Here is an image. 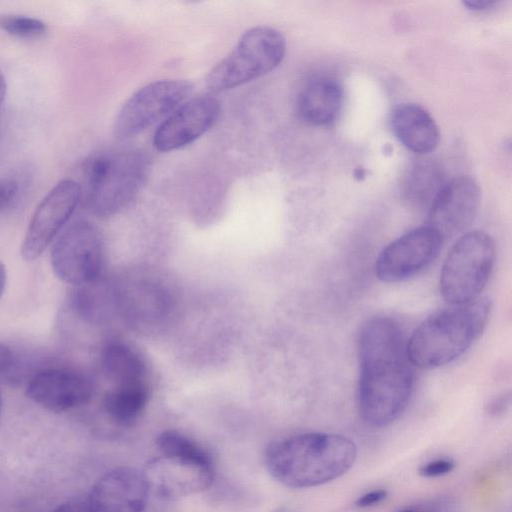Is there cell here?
I'll return each instance as SVG.
<instances>
[{
  "label": "cell",
  "mask_w": 512,
  "mask_h": 512,
  "mask_svg": "<svg viewBox=\"0 0 512 512\" xmlns=\"http://www.w3.org/2000/svg\"><path fill=\"white\" fill-rule=\"evenodd\" d=\"M359 376L356 405L369 426L393 423L406 409L413 390V365L399 323L374 316L361 327L357 339Z\"/></svg>",
  "instance_id": "obj_1"
},
{
  "label": "cell",
  "mask_w": 512,
  "mask_h": 512,
  "mask_svg": "<svg viewBox=\"0 0 512 512\" xmlns=\"http://www.w3.org/2000/svg\"><path fill=\"white\" fill-rule=\"evenodd\" d=\"M357 446L348 437L325 432L291 436L270 444L264 460L269 473L291 488L326 484L355 463Z\"/></svg>",
  "instance_id": "obj_2"
},
{
  "label": "cell",
  "mask_w": 512,
  "mask_h": 512,
  "mask_svg": "<svg viewBox=\"0 0 512 512\" xmlns=\"http://www.w3.org/2000/svg\"><path fill=\"white\" fill-rule=\"evenodd\" d=\"M491 308L489 299L479 297L430 315L407 340L411 364L435 369L459 358L484 331Z\"/></svg>",
  "instance_id": "obj_3"
},
{
  "label": "cell",
  "mask_w": 512,
  "mask_h": 512,
  "mask_svg": "<svg viewBox=\"0 0 512 512\" xmlns=\"http://www.w3.org/2000/svg\"><path fill=\"white\" fill-rule=\"evenodd\" d=\"M149 159L139 150L103 153L86 166V204L99 216H112L125 208L144 184Z\"/></svg>",
  "instance_id": "obj_4"
},
{
  "label": "cell",
  "mask_w": 512,
  "mask_h": 512,
  "mask_svg": "<svg viewBox=\"0 0 512 512\" xmlns=\"http://www.w3.org/2000/svg\"><path fill=\"white\" fill-rule=\"evenodd\" d=\"M495 258V242L488 233L473 230L461 235L441 268L439 289L442 297L450 305L479 298L493 271Z\"/></svg>",
  "instance_id": "obj_5"
},
{
  "label": "cell",
  "mask_w": 512,
  "mask_h": 512,
  "mask_svg": "<svg viewBox=\"0 0 512 512\" xmlns=\"http://www.w3.org/2000/svg\"><path fill=\"white\" fill-rule=\"evenodd\" d=\"M286 51L284 36L268 26L247 30L234 49L207 76V86L221 92L243 85L274 70Z\"/></svg>",
  "instance_id": "obj_6"
},
{
  "label": "cell",
  "mask_w": 512,
  "mask_h": 512,
  "mask_svg": "<svg viewBox=\"0 0 512 512\" xmlns=\"http://www.w3.org/2000/svg\"><path fill=\"white\" fill-rule=\"evenodd\" d=\"M55 275L81 286L102 276L104 241L96 226L87 221L71 224L55 241L50 255Z\"/></svg>",
  "instance_id": "obj_7"
},
{
  "label": "cell",
  "mask_w": 512,
  "mask_h": 512,
  "mask_svg": "<svg viewBox=\"0 0 512 512\" xmlns=\"http://www.w3.org/2000/svg\"><path fill=\"white\" fill-rule=\"evenodd\" d=\"M189 81L160 80L135 92L120 109L114 122V135L125 140L143 132L172 113L191 93Z\"/></svg>",
  "instance_id": "obj_8"
},
{
  "label": "cell",
  "mask_w": 512,
  "mask_h": 512,
  "mask_svg": "<svg viewBox=\"0 0 512 512\" xmlns=\"http://www.w3.org/2000/svg\"><path fill=\"white\" fill-rule=\"evenodd\" d=\"M443 240L429 225L403 234L378 255L376 277L386 283H396L418 274L437 257Z\"/></svg>",
  "instance_id": "obj_9"
},
{
  "label": "cell",
  "mask_w": 512,
  "mask_h": 512,
  "mask_svg": "<svg viewBox=\"0 0 512 512\" xmlns=\"http://www.w3.org/2000/svg\"><path fill=\"white\" fill-rule=\"evenodd\" d=\"M81 196L79 184L71 179L57 183L41 200L26 230L21 255L38 258L73 214Z\"/></svg>",
  "instance_id": "obj_10"
},
{
  "label": "cell",
  "mask_w": 512,
  "mask_h": 512,
  "mask_svg": "<svg viewBox=\"0 0 512 512\" xmlns=\"http://www.w3.org/2000/svg\"><path fill=\"white\" fill-rule=\"evenodd\" d=\"M142 475L149 493L163 500H177L210 487L214 469L213 465L161 455L147 463Z\"/></svg>",
  "instance_id": "obj_11"
},
{
  "label": "cell",
  "mask_w": 512,
  "mask_h": 512,
  "mask_svg": "<svg viewBox=\"0 0 512 512\" xmlns=\"http://www.w3.org/2000/svg\"><path fill=\"white\" fill-rule=\"evenodd\" d=\"M480 189L469 176H459L443 185L433 198L429 226L443 239L465 230L477 215Z\"/></svg>",
  "instance_id": "obj_12"
},
{
  "label": "cell",
  "mask_w": 512,
  "mask_h": 512,
  "mask_svg": "<svg viewBox=\"0 0 512 512\" xmlns=\"http://www.w3.org/2000/svg\"><path fill=\"white\" fill-rule=\"evenodd\" d=\"M220 109L219 101L209 95L182 104L156 129L154 147L168 152L192 143L216 123Z\"/></svg>",
  "instance_id": "obj_13"
},
{
  "label": "cell",
  "mask_w": 512,
  "mask_h": 512,
  "mask_svg": "<svg viewBox=\"0 0 512 512\" xmlns=\"http://www.w3.org/2000/svg\"><path fill=\"white\" fill-rule=\"evenodd\" d=\"M27 396L55 413L88 403L93 385L83 373L70 368H52L36 373L26 387Z\"/></svg>",
  "instance_id": "obj_14"
},
{
  "label": "cell",
  "mask_w": 512,
  "mask_h": 512,
  "mask_svg": "<svg viewBox=\"0 0 512 512\" xmlns=\"http://www.w3.org/2000/svg\"><path fill=\"white\" fill-rule=\"evenodd\" d=\"M148 494L142 473L118 467L102 475L87 497L95 512H143Z\"/></svg>",
  "instance_id": "obj_15"
},
{
  "label": "cell",
  "mask_w": 512,
  "mask_h": 512,
  "mask_svg": "<svg viewBox=\"0 0 512 512\" xmlns=\"http://www.w3.org/2000/svg\"><path fill=\"white\" fill-rule=\"evenodd\" d=\"M389 122L398 141L414 153L427 154L438 146V126L432 116L418 104L396 105L391 110Z\"/></svg>",
  "instance_id": "obj_16"
},
{
  "label": "cell",
  "mask_w": 512,
  "mask_h": 512,
  "mask_svg": "<svg viewBox=\"0 0 512 512\" xmlns=\"http://www.w3.org/2000/svg\"><path fill=\"white\" fill-rule=\"evenodd\" d=\"M343 101V87L337 79L317 76L302 88L298 97V112L306 123L325 126L337 119Z\"/></svg>",
  "instance_id": "obj_17"
},
{
  "label": "cell",
  "mask_w": 512,
  "mask_h": 512,
  "mask_svg": "<svg viewBox=\"0 0 512 512\" xmlns=\"http://www.w3.org/2000/svg\"><path fill=\"white\" fill-rule=\"evenodd\" d=\"M73 311L83 320L100 322L109 317L118 306V295L114 287L102 280L77 286L70 298Z\"/></svg>",
  "instance_id": "obj_18"
},
{
  "label": "cell",
  "mask_w": 512,
  "mask_h": 512,
  "mask_svg": "<svg viewBox=\"0 0 512 512\" xmlns=\"http://www.w3.org/2000/svg\"><path fill=\"white\" fill-rule=\"evenodd\" d=\"M149 397L150 389L146 381L116 385L105 395L103 406L114 422L130 425L143 413Z\"/></svg>",
  "instance_id": "obj_19"
},
{
  "label": "cell",
  "mask_w": 512,
  "mask_h": 512,
  "mask_svg": "<svg viewBox=\"0 0 512 512\" xmlns=\"http://www.w3.org/2000/svg\"><path fill=\"white\" fill-rule=\"evenodd\" d=\"M101 363L104 374L114 386L146 381L147 368L143 358L125 343L107 345Z\"/></svg>",
  "instance_id": "obj_20"
},
{
  "label": "cell",
  "mask_w": 512,
  "mask_h": 512,
  "mask_svg": "<svg viewBox=\"0 0 512 512\" xmlns=\"http://www.w3.org/2000/svg\"><path fill=\"white\" fill-rule=\"evenodd\" d=\"M156 445L161 455L188 459L202 464L213 465L208 452L186 435L166 430L159 434Z\"/></svg>",
  "instance_id": "obj_21"
},
{
  "label": "cell",
  "mask_w": 512,
  "mask_h": 512,
  "mask_svg": "<svg viewBox=\"0 0 512 512\" xmlns=\"http://www.w3.org/2000/svg\"><path fill=\"white\" fill-rule=\"evenodd\" d=\"M415 168L411 175L408 193L411 194L414 200L421 202L430 200L432 202L440 190L438 187L439 175L436 174V169L433 165L419 164Z\"/></svg>",
  "instance_id": "obj_22"
},
{
  "label": "cell",
  "mask_w": 512,
  "mask_h": 512,
  "mask_svg": "<svg viewBox=\"0 0 512 512\" xmlns=\"http://www.w3.org/2000/svg\"><path fill=\"white\" fill-rule=\"evenodd\" d=\"M0 28L18 37H38L45 33L46 24L36 18L6 15L0 16Z\"/></svg>",
  "instance_id": "obj_23"
},
{
  "label": "cell",
  "mask_w": 512,
  "mask_h": 512,
  "mask_svg": "<svg viewBox=\"0 0 512 512\" xmlns=\"http://www.w3.org/2000/svg\"><path fill=\"white\" fill-rule=\"evenodd\" d=\"M455 467V463L451 459H435L421 465L419 474L425 478H435L450 473Z\"/></svg>",
  "instance_id": "obj_24"
},
{
  "label": "cell",
  "mask_w": 512,
  "mask_h": 512,
  "mask_svg": "<svg viewBox=\"0 0 512 512\" xmlns=\"http://www.w3.org/2000/svg\"><path fill=\"white\" fill-rule=\"evenodd\" d=\"M18 183L10 178L0 180V212L5 210L16 198Z\"/></svg>",
  "instance_id": "obj_25"
},
{
  "label": "cell",
  "mask_w": 512,
  "mask_h": 512,
  "mask_svg": "<svg viewBox=\"0 0 512 512\" xmlns=\"http://www.w3.org/2000/svg\"><path fill=\"white\" fill-rule=\"evenodd\" d=\"M16 357L13 350L4 343H0V379L7 378L13 373Z\"/></svg>",
  "instance_id": "obj_26"
},
{
  "label": "cell",
  "mask_w": 512,
  "mask_h": 512,
  "mask_svg": "<svg viewBox=\"0 0 512 512\" xmlns=\"http://www.w3.org/2000/svg\"><path fill=\"white\" fill-rule=\"evenodd\" d=\"M52 512H95L87 495L70 499L59 505Z\"/></svg>",
  "instance_id": "obj_27"
},
{
  "label": "cell",
  "mask_w": 512,
  "mask_h": 512,
  "mask_svg": "<svg viewBox=\"0 0 512 512\" xmlns=\"http://www.w3.org/2000/svg\"><path fill=\"white\" fill-rule=\"evenodd\" d=\"M510 403L511 393L509 391L503 392L495 396L488 402L486 406V412L489 415L496 417L498 415L503 414L510 406Z\"/></svg>",
  "instance_id": "obj_28"
},
{
  "label": "cell",
  "mask_w": 512,
  "mask_h": 512,
  "mask_svg": "<svg viewBox=\"0 0 512 512\" xmlns=\"http://www.w3.org/2000/svg\"><path fill=\"white\" fill-rule=\"evenodd\" d=\"M386 496L387 491L384 489L372 490L358 497L355 505L359 508L371 507L380 503Z\"/></svg>",
  "instance_id": "obj_29"
},
{
  "label": "cell",
  "mask_w": 512,
  "mask_h": 512,
  "mask_svg": "<svg viewBox=\"0 0 512 512\" xmlns=\"http://www.w3.org/2000/svg\"><path fill=\"white\" fill-rule=\"evenodd\" d=\"M463 4L471 10L480 11L491 8L496 2L491 0H469L463 2Z\"/></svg>",
  "instance_id": "obj_30"
},
{
  "label": "cell",
  "mask_w": 512,
  "mask_h": 512,
  "mask_svg": "<svg viewBox=\"0 0 512 512\" xmlns=\"http://www.w3.org/2000/svg\"><path fill=\"white\" fill-rule=\"evenodd\" d=\"M7 282V270L3 262L0 261V298L2 297Z\"/></svg>",
  "instance_id": "obj_31"
},
{
  "label": "cell",
  "mask_w": 512,
  "mask_h": 512,
  "mask_svg": "<svg viewBox=\"0 0 512 512\" xmlns=\"http://www.w3.org/2000/svg\"><path fill=\"white\" fill-rule=\"evenodd\" d=\"M7 92V85L4 76L0 72V105L3 103Z\"/></svg>",
  "instance_id": "obj_32"
},
{
  "label": "cell",
  "mask_w": 512,
  "mask_h": 512,
  "mask_svg": "<svg viewBox=\"0 0 512 512\" xmlns=\"http://www.w3.org/2000/svg\"><path fill=\"white\" fill-rule=\"evenodd\" d=\"M2 406H3V400H2V394H1V391H0V414H1V411H2Z\"/></svg>",
  "instance_id": "obj_33"
},
{
  "label": "cell",
  "mask_w": 512,
  "mask_h": 512,
  "mask_svg": "<svg viewBox=\"0 0 512 512\" xmlns=\"http://www.w3.org/2000/svg\"><path fill=\"white\" fill-rule=\"evenodd\" d=\"M399 512H419V511L413 510V509H405V510H401Z\"/></svg>",
  "instance_id": "obj_34"
},
{
  "label": "cell",
  "mask_w": 512,
  "mask_h": 512,
  "mask_svg": "<svg viewBox=\"0 0 512 512\" xmlns=\"http://www.w3.org/2000/svg\"><path fill=\"white\" fill-rule=\"evenodd\" d=\"M274 512H287L286 510H283V509H279V510H276Z\"/></svg>",
  "instance_id": "obj_35"
}]
</instances>
